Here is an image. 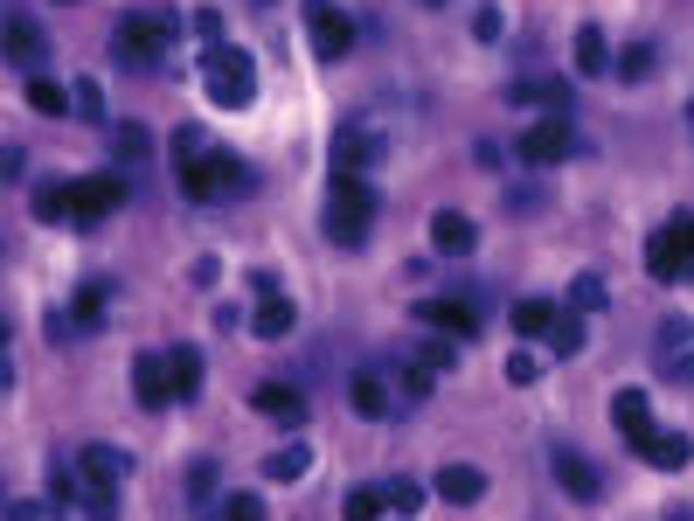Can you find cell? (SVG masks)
Instances as JSON below:
<instances>
[{
  "label": "cell",
  "mask_w": 694,
  "mask_h": 521,
  "mask_svg": "<svg viewBox=\"0 0 694 521\" xmlns=\"http://www.w3.org/2000/svg\"><path fill=\"white\" fill-rule=\"evenodd\" d=\"M611 417H618V432H625V438H640L646 432V389H618V397H611Z\"/></svg>",
  "instance_id": "cell-25"
},
{
  "label": "cell",
  "mask_w": 694,
  "mask_h": 521,
  "mask_svg": "<svg viewBox=\"0 0 694 521\" xmlns=\"http://www.w3.org/2000/svg\"><path fill=\"white\" fill-rule=\"evenodd\" d=\"M77 111H84L90 125L105 119V90H98V77H84V84H77Z\"/></svg>",
  "instance_id": "cell-41"
},
{
  "label": "cell",
  "mask_w": 694,
  "mask_h": 521,
  "mask_svg": "<svg viewBox=\"0 0 694 521\" xmlns=\"http://www.w3.org/2000/svg\"><path fill=\"white\" fill-rule=\"evenodd\" d=\"M125 473H133V459H125L119 445H84V452H77V480H84V487H119Z\"/></svg>",
  "instance_id": "cell-13"
},
{
  "label": "cell",
  "mask_w": 694,
  "mask_h": 521,
  "mask_svg": "<svg viewBox=\"0 0 694 521\" xmlns=\"http://www.w3.org/2000/svg\"><path fill=\"white\" fill-rule=\"evenodd\" d=\"M576 70H584V77H605V70H618V56H611V35L605 28H576Z\"/></svg>",
  "instance_id": "cell-21"
},
{
  "label": "cell",
  "mask_w": 694,
  "mask_h": 521,
  "mask_svg": "<svg viewBox=\"0 0 694 521\" xmlns=\"http://www.w3.org/2000/svg\"><path fill=\"white\" fill-rule=\"evenodd\" d=\"M660 362L673 383H694V320H667L660 327Z\"/></svg>",
  "instance_id": "cell-14"
},
{
  "label": "cell",
  "mask_w": 694,
  "mask_h": 521,
  "mask_svg": "<svg viewBox=\"0 0 694 521\" xmlns=\"http://www.w3.org/2000/svg\"><path fill=\"white\" fill-rule=\"evenodd\" d=\"M687 125H694V111H687Z\"/></svg>",
  "instance_id": "cell-48"
},
{
  "label": "cell",
  "mask_w": 694,
  "mask_h": 521,
  "mask_svg": "<svg viewBox=\"0 0 694 521\" xmlns=\"http://www.w3.org/2000/svg\"><path fill=\"white\" fill-rule=\"evenodd\" d=\"M508 105H541V119H562L570 111V84L562 77H541V84H514Z\"/></svg>",
  "instance_id": "cell-19"
},
{
  "label": "cell",
  "mask_w": 694,
  "mask_h": 521,
  "mask_svg": "<svg viewBox=\"0 0 694 521\" xmlns=\"http://www.w3.org/2000/svg\"><path fill=\"white\" fill-rule=\"evenodd\" d=\"M202 146H209V140H202V125H174V154H202Z\"/></svg>",
  "instance_id": "cell-44"
},
{
  "label": "cell",
  "mask_w": 694,
  "mask_h": 521,
  "mask_svg": "<svg viewBox=\"0 0 694 521\" xmlns=\"http://www.w3.org/2000/svg\"><path fill=\"white\" fill-rule=\"evenodd\" d=\"M70 320H77V327H105V286H84L77 306H70Z\"/></svg>",
  "instance_id": "cell-35"
},
{
  "label": "cell",
  "mask_w": 694,
  "mask_h": 521,
  "mask_svg": "<svg viewBox=\"0 0 694 521\" xmlns=\"http://www.w3.org/2000/svg\"><path fill=\"white\" fill-rule=\"evenodd\" d=\"M8 521H42V508H35V500H14V508H8Z\"/></svg>",
  "instance_id": "cell-46"
},
{
  "label": "cell",
  "mask_w": 694,
  "mask_h": 521,
  "mask_svg": "<svg viewBox=\"0 0 694 521\" xmlns=\"http://www.w3.org/2000/svg\"><path fill=\"white\" fill-rule=\"evenodd\" d=\"M251 403L265 417H278V424H306V389H292V383H265Z\"/></svg>",
  "instance_id": "cell-17"
},
{
  "label": "cell",
  "mask_w": 694,
  "mask_h": 521,
  "mask_svg": "<svg viewBox=\"0 0 694 521\" xmlns=\"http://www.w3.org/2000/svg\"><path fill=\"white\" fill-rule=\"evenodd\" d=\"M292 320H299V313H292L285 292H265V300H257V313H251V334H257V341H285Z\"/></svg>",
  "instance_id": "cell-18"
},
{
  "label": "cell",
  "mask_w": 694,
  "mask_h": 521,
  "mask_svg": "<svg viewBox=\"0 0 694 521\" xmlns=\"http://www.w3.org/2000/svg\"><path fill=\"white\" fill-rule=\"evenodd\" d=\"M508 383H514V389H535V383H541V362L528 355V348H521V355H508Z\"/></svg>",
  "instance_id": "cell-37"
},
{
  "label": "cell",
  "mask_w": 694,
  "mask_h": 521,
  "mask_svg": "<svg viewBox=\"0 0 694 521\" xmlns=\"http://www.w3.org/2000/svg\"><path fill=\"white\" fill-rule=\"evenodd\" d=\"M111 140H119L125 160H146V154H154V133H146V125H111Z\"/></svg>",
  "instance_id": "cell-36"
},
{
  "label": "cell",
  "mask_w": 694,
  "mask_h": 521,
  "mask_svg": "<svg viewBox=\"0 0 694 521\" xmlns=\"http://www.w3.org/2000/svg\"><path fill=\"white\" fill-rule=\"evenodd\" d=\"M306 467H313V445H306V438H292V445H278V452L265 459V480H299Z\"/></svg>",
  "instance_id": "cell-24"
},
{
  "label": "cell",
  "mask_w": 694,
  "mask_h": 521,
  "mask_svg": "<svg viewBox=\"0 0 694 521\" xmlns=\"http://www.w3.org/2000/svg\"><path fill=\"white\" fill-rule=\"evenodd\" d=\"M646 271L660 278V286L694 278V216H673V222H660V230L646 237Z\"/></svg>",
  "instance_id": "cell-4"
},
{
  "label": "cell",
  "mask_w": 694,
  "mask_h": 521,
  "mask_svg": "<svg viewBox=\"0 0 694 521\" xmlns=\"http://www.w3.org/2000/svg\"><path fill=\"white\" fill-rule=\"evenodd\" d=\"M410 368H424V376H445V368H452V341H445V334H424V341L410 348Z\"/></svg>",
  "instance_id": "cell-27"
},
{
  "label": "cell",
  "mask_w": 694,
  "mask_h": 521,
  "mask_svg": "<svg viewBox=\"0 0 694 521\" xmlns=\"http://www.w3.org/2000/svg\"><path fill=\"white\" fill-rule=\"evenodd\" d=\"M195 35L216 49V43H222V14H216V8H195Z\"/></svg>",
  "instance_id": "cell-43"
},
{
  "label": "cell",
  "mask_w": 694,
  "mask_h": 521,
  "mask_svg": "<svg viewBox=\"0 0 694 521\" xmlns=\"http://www.w3.org/2000/svg\"><path fill=\"white\" fill-rule=\"evenodd\" d=\"M605 300H611V292H605V278H597V271H584V278L570 286V313H597Z\"/></svg>",
  "instance_id": "cell-32"
},
{
  "label": "cell",
  "mask_w": 694,
  "mask_h": 521,
  "mask_svg": "<svg viewBox=\"0 0 694 521\" xmlns=\"http://www.w3.org/2000/svg\"><path fill=\"white\" fill-rule=\"evenodd\" d=\"M348 403H354V417H389V383L382 376H354Z\"/></svg>",
  "instance_id": "cell-22"
},
{
  "label": "cell",
  "mask_w": 694,
  "mask_h": 521,
  "mask_svg": "<svg viewBox=\"0 0 694 521\" xmlns=\"http://www.w3.org/2000/svg\"><path fill=\"white\" fill-rule=\"evenodd\" d=\"M382 494H389V514H417V508H424V487H417V480H382Z\"/></svg>",
  "instance_id": "cell-33"
},
{
  "label": "cell",
  "mask_w": 694,
  "mask_h": 521,
  "mask_svg": "<svg viewBox=\"0 0 694 521\" xmlns=\"http://www.w3.org/2000/svg\"><path fill=\"white\" fill-rule=\"evenodd\" d=\"M299 14H306V43H313V56H320V63H333V56L354 49V22L333 8V0H306Z\"/></svg>",
  "instance_id": "cell-6"
},
{
  "label": "cell",
  "mask_w": 694,
  "mask_h": 521,
  "mask_svg": "<svg viewBox=\"0 0 694 521\" xmlns=\"http://www.w3.org/2000/svg\"><path fill=\"white\" fill-rule=\"evenodd\" d=\"M84 514H90V521H119V500H111V487H90V494H84Z\"/></svg>",
  "instance_id": "cell-42"
},
{
  "label": "cell",
  "mask_w": 694,
  "mask_h": 521,
  "mask_svg": "<svg viewBox=\"0 0 694 521\" xmlns=\"http://www.w3.org/2000/svg\"><path fill=\"white\" fill-rule=\"evenodd\" d=\"M430 244H438L445 257H465L479 244V230H473V216H459V209H438L430 216Z\"/></svg>",
  "instance_id": "cell-16"
},
{
  "label": "cell",
  "mask_w": 694,
  "mask_h": 521,
  "mask_svg": "<svg viewBox=\"0 0 694 521\" xmlns=\"http://www.w3.org/2000/svg\"><path fill=\"white\" fill-rule=\"evenodd\" d=\"M570 154H576V140H570V125H562V119H535L528 140H521V160H528V167H556V160H570Z\"/></svg>",
  "instance_id": "cell-10"
},
{
  "label": "cell",
  "mask_w": 694,
  "mask_h": 521,
  "mask_svg": "<svg viewBox=\"0 0 694 521\" xmlns=\"http://www.w3.org/2000/svg\"><path fill=\"white\" fill-rule=\"evenodd\" d=\"M410 320H417L424 334H445V341H473V334H479V320H473V306H465V300H424Z\"/></svg>",
  "instance_id": "cell-8"
},
{
  "label": "cell",
  "mask_w": 694,
  "mask_h": 521,
  "mask_svg": "<svg viewBox=\"0 0 694 521\" xmlns=\"http://www.w3.org/2000/svg\"><path fill=\"white\" fill-rule=\"evenodd\" d=\"M35 49H42V28L8 22V56H14V63H35Z\"/></svg>",
  "instance_id": "cell-34"
},
{
  "label": "cell",
  "mask_w": 694,
  "mask_h": 521,
  "mask_svg": "<svg viewBox=\"0 0 694 521\" xmlns=\"http://www.w3.org/2000/svg\"><path fill=\"white\" fill-rule=\"evenodd\" d=\"M430 8H445V0H430Z\"/></svg>",
  "instance_id": "cell-47"
},
{
  "label": "cell",
  "mask_w": 694,
  "mask_h": 521,
  "mask_svg": "<svg viewBox=\"0 0 694 521\" xmlns=\"http://www.w3.org/2000/svg\"><path fill=\"white\" fill-rule=\"evenodd\" d=\"M382 508H389V494H382V487H348L341 521H382Z\"/></svg>",
  "instance_id": "cell-28"
},
{
  "label": "cell",
  "mask_w": 694,
  "mask_h": 521,
  "mask_svg": "<svg viewBox=\"0 0 694 521\" xmlns=\"http://www.w3.org/2000/svg\"><path fill=\"white\" fill-rule=\"evenodd\" d=\"M430 487H438V500H452V508H473V500L486 494V473L479 467H445Z\"/></svg>",
  "instance_id": "cell-20"
},
{
  "label": "cell",
  "mask_w": 694,
  "mask_h": 521,
  "mask_svg": "<svg viewBox=\"0 0 694 521\" xmlns=\"http://www.w3.org/2000/svg\"><path fill=\"white\" fill-rule=\"evenodd\" d=\"M119 202H125V181H119V174H84V181H70V222H105Z\"/></svg>",
  "instance_id": "cell-7"
},
{
  "label": "cell",
  "mask_w": 694,
  "mask_h": 521,
  "mask_svg": "<svg viewBox=\"0 0 694 521\" xmlns=\"http://www.w3.org/2000/svg\"><path fill=\"white\" fill-rule=\"evenodd\" d=\"M133 397L146 403V411L174 403V362H167V355H139L133 362Z\"/></svg>",
  "instance_id": "cell-12"
},
{
  "label": "cell",
  "mask_w": 694,
  "mask_h": 521,
  "mask_svg": "<svg viewBox=\"0 0 694 521\" xmlns=\"http://www.w3.org/2000/svg\"><path fill=\"white\" fill-rule=\"evenodd\" d=\"M473 35H479V43H500V35H508V14H500V8H479V14H473Z\"/></svg>",
  "instance_id": "cell-40"
},
{
  "label": "cell",
  "mask_w": 694,
  "mask_h": 521,
  "mask_svg": "<svg viewBox=\"0 0 694 521\" xmlns=\"http://www.w3.org/2000/svg\"><path fill=\"white\" fill-rule=\"evenodd\" d=\"M508 320H514V334H521V341H541V334H549V327L562 320V313H556L549 300H521V306L508 313Z\"/></svg>",
  "instance_id": "cell-23"
},
{
  "label": "cell",
  "mask_w": 694,
  "mask_h": 521,
  "mask_svg": "<svg viewBox=\"0 0 694 521\" xmlns=\"http://www.w3.org/2000/svg\"><path fill=\"white\" fill-rule=\"evenodd\" d=\"M35 216H42V222H70V181H42V189H35Z\"/></svg>",
  "instance_id": "cell-30"
},
{
  "label": "cell",
  "mask_w": 694,
  "mask_h": 521,
  "mask_svg": "<svg viewBox=\"0 0 694 521\" xmlns=\"http://www.w3.org/2000/svg\"><path fill=\"white\" fill-rule=\"evenodd\" d=\"M584 341H590L584 313H562V320L549 327V348H556V355H576V348H584Z\"/></svg>",
  "instance_id": "cell-31"
},
{
  "label": "cell",
  "mask_w": 694,
  "mask_h": 521,
  "mask_svg": "<svg viewBox=\"0 0 694 521\" xmlns=\"http://www.w3.org/2000/svg\"><path fill=\"white\" fill-rule=\"evenodd\" d=\"M111 43H119V63H133V70L160 63L167 56V14H125Z\"/></svg>",
  "instance_id": "cell-5"
},
{
  "label": "cell",
  "mask_w": 694,
  "mask_h": 521,
  "mask_svg": "<svg viewBox=\"0 0 694 521\" xmlns=\"http://www.w3.org/2000/svg\"><path fill=\"white\" fill-rule=\"evenodd\" d=\"M187 278H195V286H202V292H209V286H216V278H222V265H216V257H195V271H187Z\"/></svg>",
  "instance_id": "cell-45"
},
{
  "label": "cell",
  "mask_w": 694,
  "mask_h": 521,
  "mask_svg": "<svg viewBox=\"0 0 694 521\" xmlns=\"http://www.w3.org/2000/svg\"><path fill=\"white\" fill-rule=\"evenodd\" d=\"M646 70H653V43H632L618 56V77H646Z\"/></svg>",
  "instance_id": "cell-39"
},
{
  "label": "cell",
  "mask_w": 694,
  "mask_h": 521,
  "mask_svg": "<svg viewBox=\"0 0 694 521\" xmlns=\"http://www.w3.org/2000/svg\"><path fill=\"white\" fill-rule=\"evenodd\" d=\"M549 467H556V487L570 494V500H597V494H605V473H597L584 452H570V445H556Z\"/></svg>",
  "instance_id": "cell-9"
},
{
  "label": "cell",
  "mask_w": 694,
  "mask_h": 521,
  "mask_svg": "<svg viewBox=\"0 0 694 521\" xmlns=\"http://www.w3.org/2000/svg\"><path fill=\"white\" fill-rule=\"evenodd\" d=\"M181 167V195L187 202H216V195H243L251 189V167L236 154H222V146H202V154H174Z\"/></svg>",
  "instance_id": "cell-1"
},
{
  "label": "cell",
  "mask_w": 694,
  "mask_h": 521,
  "mask_svg": "<svg viewBox=\"0 0 694 521\" xmlns=\"http://www.w3.org/2000/svg\"><path fill=\"white\" fill-rule=\"evenodd\" d=\"M167 362H174V397H195L202 389V348H167Z\"/></svg>",
  "instance_id": "cell-26"
},
{
  "label": "cell",
  "mask_w": 694,
  "mask_h": 521,
  "mask_svg": "<svg viewBox=\"0 0 694 521\" xmlns=\"http://www.w3.org/2000/svg\"><path fill=\"white\" fill-rule=\"evenodd\" d=\"M202 90H209L222 111H243V105L257 98V63H251V49H236V43L202 49Z\"/></svg>",
  "instance_id": "cell-2"
},
{
  "label": "cell",
  "mask_w": 694,
  "mask_h": 521,
  "mask_svg": "<svg viewBox=\"0 0 694 521\" xmlns=\"http://www.w3.org/2000/svg\"><path fill=\"white\" fill-rule=\"evenodd\" d=\"M70 98H77V90H56L49 77H35V84H28V105L42 111V119H63V111H77V105H70Z\"/></svg>",
  "instance_id": "cell-29"
},
{
  "label": "cell",
  "mask_w": 694,
  "mask_h": 521,
  "mask_svg": "<svg viewBox=\"0 0 694 521\" xmlns=\"http://www.w3.org/2000/svg\"><path fill=\"white\" fill-rule=\"evenodd\" d=\"M375 160H382V133H368V125H341L333 133V174H362Z\"/></svg>",
  "instance_id": "cell-11"
},
{
  "label": "cell",
  "mask_w": 694,
  "mask_h": 521,
  "mask_svg": "<svg viewBox=\"0 0 694 521\" xmlns=\"http://www.w3.org/2000/svg\"><path fill=\"white\" fill-rule=\"evenodd\" d=\"M222 521H265V500H257V494H230V500H222Z\"/></svg>",
  "instance_id": "cell-38"
},
{
  "label": "cell",
  "mask_w": 694,
  "mask_h": 521,
  "mask_svg": "<svg viewBox=\"0 0 694 521\" xmlns=\"http://www.w3.org/2000/svg\"><path fill=\"white\" fill-rule=\"evenodd\" d=\"M368 222H375V189L362 174H333V189H327V237H333V244H362Z\"/></svg>",
  "instance_id": "cell-3"
},
{
  "label": "cell",
  "mask_w": 694,
  "mask_h": 521,
  "mask_svg": "<svg viewBox=\"0 0 694 521\" xmlns=\"http://www.w3.org/2000/svg\"><path fill=\"white\" fill-rule=\"evenodd\" d=\"M632 452H640V459H653L660 473H681L687 459H694V445H687L681 432H660V438H653V432H640V438H632Z\"/></svg>",
  "instance_id": "cell-15"
}]
</instances>
